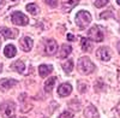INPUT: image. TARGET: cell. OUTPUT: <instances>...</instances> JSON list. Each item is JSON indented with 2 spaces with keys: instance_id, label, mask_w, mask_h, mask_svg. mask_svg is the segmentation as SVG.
Listing matches in <instances>:
<instances>
[{
  "instance_id": "22",
  "label": "cell",
  "mask_w": 120,
  "mask_h": 118,
  "mask_svg": "<svg viewBox=\"0 0 120 118\" xmlns=\"http://www.w3.org/2000/svg\"><path fill=\"white\" fill-rule=\"evenodd\" d=\"M86 87H88V84L86 83H84V82H78V90H79V93H84L85 90H86Z\"/></svg>"
},
{
  "instance_id": "5",
  "label": "cell",
  "mask_w": 120,
  "mask_h": 118,
  "mask_svg": "<svg viewBox=\"0 0 120 118\" xmlns=\"http://www.w3.org/2000/svg\"><path fill=\"white\" fill-rule=\"evenodd\" d=\"M11 21H12V23L16 24V25H22V27H24V25L28 24L29 19H28V17H26L24 13L19 12V11H16V12H13L12 16H11Z\"/></svg>"
},
{
  "instance_id": "9",
  "label": "cell",
  "mask_w": 120,
  "mask_h": 118,
  "mask_svg": "<svg viewBox=\"0 0 120 118\" xmlns=\"http://www.w3.org/2000/svg\"><path fill=\"white\" fill-rule=\"evenodd\" d=\"M71 92H72V86L70 83H63L58 88V94L60 96H67L71 94Z\"/></svg>"
},
{
  "instance_id": "3",
  "label": "cell",
  "mask_w": 120,
  "mask_h": 118,
  "mask_svg": "<svg viewBox=\"0 0 120 118\" xmlns=\"http://www.w3.org/2000/svg\"><path fill=\"white\" fill-rule=\"evenodd\" d=\"M0 114L4 118H13L16 114V105L11 101H7L0 105Z\"/></svg>"
},
{
  "instance_id": "30",
  "label": "cell",
  "mask_w": 120,
  "mask_h": 118,
  "mask_svg": "<svg viewBox=\"0 0 120 118\" xmlns=\"http://www.w3.org/2000/svg\"><path fill=\"white\" fill-rule=\"evenodd\" d=\"M1 71H3V65L0 64V72H1Z\"/></svg>"
},
{
  "instance_id": "26",
  "label": "cell",
  "mask_w": 120,
  "mask_h": 118,
  "mask_svg": "<svg viewBox=\"0 0 120 118\" xmlns=\"http://www.w3.org/2000/svg\"><path fill=\"white\" fill-rule=\"evenodd\" d=\"M46 3L49 5V6H52V7H55L58 5V0H46Z\"/></svg>"
},
{
  "instance_id": "10",
  "label": "cell",
  "mask_w": 120,
  "mask_h": 118,
  "mask_svg": "<svg viewBox=\"0 0 120 118\" xmlns=\"http://www.w3.org/2000/svg\"><path fill=\"white\" fill-rule=\"evenodd\" d=\"M21 47H22V50L25 51V52H29L30 50L33 48V45H34V41L31 40V37H29V36H24L22 40H21Z\"/></svg>"
},
{
  "instance_id": "1",
  "label": "cell",
  "mask_w": 120,
  "mask_h": 118,
  "mask_svg": "<svg viewBox=\"0 0 120 118\" xmlns=\"http://www.w3.org/2000/svg\"><path fill=\"white\" fill-rule=\"evenodd\" d=\"M78 70L81 74L89 75L95 70V65L88 57H82L78 60Z\"/></svg>"
},
{
  "instance_id": "27",
  "label": "cell",
  "mask_w": 120,
  "mask_h": 118,
  "mask_svg": "<svg viewBox=\"0 0 120 118\" xmlns=\"http://www.w3.org/2000/svg\"><path fill=\"white\" fill-rule=\"evenodd\" d=\"M67 40L68 41H76V36L72 34H67Z\"/></svg>"
},
{
  "instance_id": "11",
  "label": "cell",
  "mask_w": 120,
  "mask_h": 118,
  "mask_svg": "<svg viewBox=\"0 0 120 118\" xmlns=\"http://www.w3.org/2000/svg\"><path fill=\"white\" fill-rule=\"evenodd\" d=\"M16 84H17V81L13 80V78H3L0 81V88L1 89H10V88H12Z\"/></svg>"
},
{
  "instance_id": "23",
  "label": "cell",
  "mask_w": 120,
  "mask_h": 118,
  "mask_svg": "<svg viewBox=\"0 0 120 118\" xmlns=\"http://www.w3.org/2000/svg\"><path fill=\"white\" fill-rule=\"evenodd\" d=\"M108 0H96L95 1V6L96 7H103L105 5H107Z\"/></svg>"
},
{
  "instance_id": "24",
  "label": "cell",
  "mask_w": 120,
  "mask_h": 118,
  "mask_svg": "<svg viewBox=\"0 0 120 118\" xmlns=\"http://www.w3.org/2000/svg\"><path fill=\"white\" fill-rule=\"evenodd\" d=\"M72 117H73V114H72L71 112L65 111V112H63L61 114H60V117H59V118H72Z\"/></svg>"
},
{
  "instance_id": "28",
  "label": "cell",
  "mask_w": 120,
  "mask_h": 118,
  "mask_svg": "<svg viewBox=\"0 0 120 118\" xmlns=\"http://www.w3.org/2000/svg\"><path fill=\"white\" fill-rule=\"evenodd\" d=\"M4 5H5V0H0V8H1Z\"/></svg>"
},
{
  "instance_id": "32",
  "label": "cell",
  "mask_w": 120,
  "mask_h": 118,
  "mask_svg": "<svg viewBox=\"0 0 120 118\" xmlns=\"http://www.w3.org/2000/svg\"><path fill=\"white\" fill-rule=\"evenodd\" d=\"M12 1H18V0H12Z\"/></svg>"
},
{
  "instance_id": "7",
  "label": "cell",
  "mask_w": 120,
  "mask_h": 118,
  "mask_svg": "<svg viewBox=\"0 0 120 118\" xmlns=\"http://www.w3.org/2000/svg\"><path fill=\"white\" fill-rule=\"evenodd\" d=\"M58 50V45H56V41L53 40V39H49V40L46 41V45H45V52L47 55H53L55 54Z\"/></svg>"
},
{
  "instance_id": "19",
  "label": "cell",
  "mask_w": 120,
  "mask_h": 118,
  "mask_svg": "<svg viewBox=\"0 0 120 118\" xmlns=\"http://www.w3.org/2000/svg\"><path fill=\"white\" fill-rule=\"evenodd\" d=\"M91 47H93L91 41H90L89 39H86V37H83L82 39V48H83V51L84 52H89L90 50H91Z\"/></svg>"
},
{
  "instance_id": "14",
  "label": "cell",
  "mask_w": 120,
  "mask_h": 118,
  "mask_svg": "<svg viewBox=\"0 0 120 118\" xmlns=\"http://www.w3.org/2000/svg\"><path fill=\"white\" fill-rule=\"evenodd\" d=\"M52 71H53V66H52V65L42 64V65H40V67H38V72H40V76H41V77L48 76Z\"/></svg>"
},
{
  "instance_id": "15",
  "label": "cell",
  "mask_w": 120,
  "mask_h": 118,
  "mask_svg": "<svg viewBox=\"0 0 120 118\" xmlns=\"http://www.w3.org/2000/svg\"><path fill=\"white\" fill-rule=\"evenodd\" d=\"M72 52V47L70 46V45H63L61 48H60V52H59V57L60 58H66L70 55V53Z\"/></svg>"
},
{
  "instance_id": "2",
  "label": "cell",
  "mask_w": 120,
  "mask_h": 118,
  "mask_svg": "<svg viewBox=\"0 0 120 118\" xmlns=\"http://www.w3.org/2000/svg\"><path fill=\"white\" fill-rule=\"evenodd\" d=\"M76 24L81 28V29H84L86 28L90 22H91V15H90L88 11H79L77 15H76Z\"/></svg>"
},
{
  "instance_id": "31",
  "label": "cell",
  "mask_w": 120,
  "mask_h": 118,
  "mask_svg": "<svg viewBox=\"0 0 120 118\" xmlns=\"http://www.w3.org/2000/svg\"><path fill=\"white\" fill-rule=\"evenodd\" d=\"M118 4H119V5H120V0H118Z\"/></svg>"
},
{
  "instance_id": "4",
  "label": "cell",
  "mask_w": 120,
  "mask_h": 118,
  "mask_svg": "<svg viewBox=\"0 0 120 118\" xmlns=\"http://www.w3.org/2000/svg\"><path fill=\"white\" fill-rule=\"evenodd\" d=\"M88 36L96 42H101L103 40V31L100 29V27L94 25L93 28H90L88 30Z\"/></svg>"
},
{
  "instance_id": "17",
  "label": "cell",
  "mask_w": 120,
  "mask_h": 118,
  "mask_svg": "<svg viewBox=\"0 0 120 118\" xmlns=\"http://www.w3.org/2000/svg\"><path fill=\"white\" fill-rule=\"evenodd\" d=\"M11 69H12V70H15V71H17V72H19V74H23L24 72V69H25V65H24V63L22 60H17V62L12 63Z\"/></svg>"
},
{
  "instance_id": "29",
  "label": "cell",
  "mask_w": 120,
  "mask_h": 118,
  "mask_svg": "<svg viewBox=\"0 0 120 118\" xmlns=\"http://www.w3.org/2000/svg\"><path fill=\"white\" fill-rule=\"evenodd\" d=\"M116 111H118V113L120 114V104H119V105L116 106Z\"/></svg>"
},
{
  "instance_id": "6",
  "label": "cell",
  "mask_w": 120,
  "mask_h": 118,
  "mask_svg": "<svg viewBox=\"0 0 120 118\" xmlns=\"http://www.w3.org/2000/svg\"><path fill=\"white\" fill-rule=\"evenodd\" d=\"M96 57L100 59V60H103V62H108L112 57L111 50L108 47H100L97 52H96Z\"/></svg>"
},
{
  "instance_id": "12",
  "label": "cell",
  "mask_w": 120,
  "mask_h": 118,
  "mask_svg": "<svg viewBox=\"0 0 120 118\" xmlns=\"http://www.w3.org/2000/svg\"><path fill=\"white\" fill-rule=\"evenodd\" d=\"M84 116H85V118H97L98 117V112H97L95 106L89 105L84 110Z\"/></svg>"
},
{
  "instance_id": "16",
  "label": "cell",
  "mask_w": 120,
  "mask_h": 118,
  "mask_svg": "<svg viewBox=\"0 0 120 118\" xmlns=\"http://www.w3.org/2000/svg\"><path fill=\"white\" fill-rule=\"evenodd\" d=\"M56 82V77H51V78H48V80L45 82V90L47 93H51L53 90V88H54V84Z\"/></svg>"
},
{
  "instance_id": "21",
  "label": "cell",
  "mask_w": 120,
  "mask_h": 118,
  "mask_svg": "<svg viewBox=\"0 0 120 118\" xmlns=\"http://www.w3.org/2000/svg\"><path fill=\"white\" fill-rule=\"evenodd\" d=\"M26 11H29L31 15H36L38 12V7L36 6V4H29L26 5Z\"/></svg>"
},
{
  "instance_id": "8",
  "label": "cell",
  "mask_w": 120,
  "mask_h": 118,
  "mask_svg": "<svg viewBox=\"0 0 120 118\" xmlns=\"http://www.w3.org/2000/svg\"><path fill=\"white\" fill-rule=\"evenodd\" d=\"M0 35L4 36L5 39H15L18 36V30H13L6 27H0Z\"/></svg>"
},
{
  "instance_id": "25",
  "label": "cell",
  "mask_w": 120,
  "mask_h": 118,
  "mask_svg": "<svg viewBox=\"0 0 120 118\" xmlns=\"http://www.w3.org/2000/svg\"><path fill=\"white\" fill-rule=\"evenodd\" d=\"M108 16L113 17V12H112V10H108V11H106L105 13H101V15H100V17H101V18H107Z\"/></svg>"
},
{
  "instance_id": "18",
  "label": "cell",
  "mask_w": 120,
  "mask_h": 118,
  "mask_svg": "<svg viewBox=\"0 0 120 118\" xmlns=\"http://www.w3.org/2000/svg\"><path fill=\"white\" fill-rule=\"evenodd\" d=\"M17 53V50L13 45H7L4 50V54L7 57V58H13Z\"/></svg>"
},
{
  "instance_id": "20",
  "label": "cell",
  "mask_w": 120,
  "mask_h": 118,
  "mask_svg": "<svg viewBox=\"0 0 120 118\" xmlns=\"http://www.w3.org/2000/svg\"><path fill=\"white\" fill-rule=\"evenodd\" d=\"M63 69H64V71L66 74H70L72 71V69H73V60L72 59H68V60H66L64 64H63Z\"/></svg>"
},
{
  "instance_id": "13",
  "label": "cell",
  "mask_w": 120,
  "mask_h": 118,
  "mask_svg": "<svg viewBox=\"0 0 120 118\" xmlns=\"http://www.w3.org/2000/svg\"><path fill=\"white\" fill-rule=\"evenodd\" d=\"M79 0H63V10L65 12H70L78 4Z\"/></svg>"
}]
</instances>
